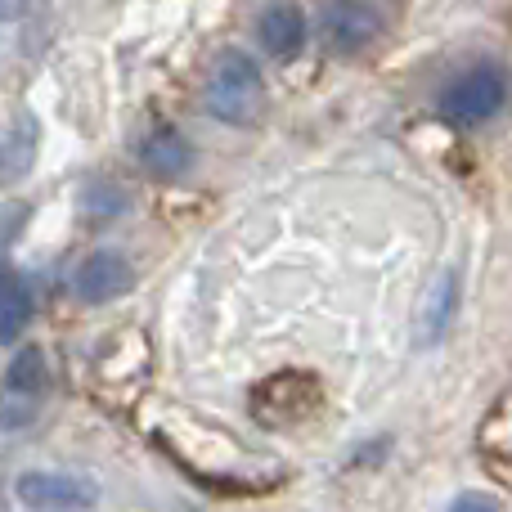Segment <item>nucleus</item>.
<instances>
[{"instance_id":"10","label":"nucleus","mask_w":512,"mask_h":512,"mask_svg":"<svg viewBox=\"0 0 512 512\" xmlns=\"http://www.w3.org/2000/svg\"><path fill=\"white\" fill-rule=\"evenodd\" d=\"M36 315V297H32V283L23 274H9L0 283V346H14L18 337L27 333Z\"/></svg>"},{"instance_id":"13","label":"nucleus","mask_w":512,"mask_h":512,"mask_svg":"<svg viewBox=\"0 0 512 512\" xmlns=\"http://www.w3.org/2000/svg\"><path fill=\"white\" fill-rule=\"evenodd\" d=\"M27 5H32V0H0V23H14V18H23Z\"/></svg>"},{"instance_id":"14","label":"nucleus","mask_w":512,"mask_h":512,"mask_svg":"<svg viewBox=\"0 0 512 512\" xmlns=\"http://www.w3.org/2000/svg\"><path fill=\"white\" fill-rule=\"evenodd\" d=\"M9 274H14V265H9V256H5V243H0V283H5Z\"/></svg>"},{"instance_id":"11","label":"nucleus","mask_w":512,"mask_h":512,"mask_svg":"<svg viewBox=\"0 0 512 512\" xmlns=\"http://www.w3.org/2000/svg\"><path fill=\"white\" fill-rule=\"evenodd\" d=\"M454 306H459V274L445 270L441 283H436V292L427 297V310H423V328H418V333H423V342H436V337L450 328Z\"/></svg>"},{"instance_id":"3","label":"nucleus","mask_w":512,"mask_h":512,"mask_svg":"<svg viewBox=\"0 0 512 512\" xmlns=\"http://www.w3.org/2000/svg\"><path fill=\"white\" fill-rule=\"evenodd\" d=\"M508 104V72L495 63H477V68L459 72L441 95V117L450 126H481Z\"/></svg>"},{"instance_id":"9","label":"nucleus","mask_w":512,"mask_h":512,"mask_svg":"<svg viewBox=\"0 0 512 512\" xmlns=\"http://www.w3.org/2000/svg\"><path fill=\"white\" fill-rule=\"evenodd\" d=\"M36 149H41V126L32 117H18L5 135H0V189L18 185V180L32 171Z\"/></svg>"},{"instance_id":"12","label":"nucleus","mask_w":512,"mask_h":512,"mask_svg":"<svg viewBox=\"0 0 512 512\" xmlns=\"http://www.w3.org/2000/svg\"><path fill=\"white\" fill-rule=\"evenodd\" d=\"M450 512H499V504H490L486 495H459Z\"/></svg>"},{"instance_id":"8","label":"nucleus","mask_w":512,"mask_h":512,"mask_svg":"<svg viewBox=\"0 0 512 512\" xmlns=\"http://www.w3.org/2000/svg\"><path fill=\"white\" fill-rule=\"evenodd\" d=\"M256 41H261L265 54H274V59H297L301 50H306L310 41V23L306 14H301L297 5H288V0H279V5L261 9V23H256Z\"/></svg>"},{"instance_id":"4","label":"nucleus","mask_w":512,"mask_h":512,"mask_svg":"<svg viewBox=\"0 0 512 512\" xmlns=\"http://www.w3.org/2000/svg\"><path fill=\"white\" fill-rule=\"evenodd\" d=\"M14 495L18 504H27L32 512H86L95 508L99 486L90 477H77V472H18L14 481Z\"/></svg>"},{"instance_id":"7","label":"nucleus","mask_w":512,"mask_h":512,"mask_svg":"<svg viewBox=\"0 0 512 512\" xmlns=\"http://www.w3.org/2000/svg\"><path fill=\"white\" fill-rule=\"evenodd\" d=\"M135 158H140V167L149 171L153 180H180V176H189V167H194V144H189V135L180 131V126L158 122L140 135Z\"/></svg>"},{"instance_id":"1","label":"nucleus","mask_w":512,"mask_h":512,"mask_svg":"<svg viewBox=\"0 0 512 512\" xmlns=\"http://www.w3.org/2000/svg\"><path fill=\"white\" fill-rule=\"evenodd\" d=\"M203 108H207V117H216V122H225V126L256 122L265 108L261 63H256L248 50H221L212 72H207Z\"/></svg>"},{"instance_id":"2","label":"nucleus","mask_w":512,"mask_h":512,"mask_svg":"<svg viewBox=\"0 0 512 512\" xmlns=\"http://www.w3.org/2000/svg\"><path fill=\"white\" fill-rule=\"evenodd\" d=\"M50 396V360L41 346H18L0 373V432H27Z\"/></svg>"},{"instance_id":"6","label":"nucleus","mask_w":512,"mask_h":512,"mask_svg":"<svg viewBox=\"0 0 512 512\" xmlns=\"http://www.w3.org/2000/svg\"><path fill=\"white\" fill-rule=\"evenodd\" d=\"M131 283H135L131 256L117 248H95L72 270V297H77L81 306H108V301H117L122 292H131Z\"/></svg>"},{"instance_id":"5","label":"nucleus","mask_w":512,"mask_h":512,"mask_svg":"<svg viewBox=\"0 0 512 512\" xmlns=\"http://www.w3.org/2000/svg\"><path fill=\"white\" fill-rule=\"evenodd\" d=\"M319 36L333 54H360L382 36V14L369 0H328L319 14Z\"/></svg>"}]
</instances>
